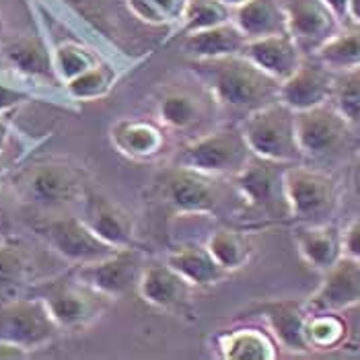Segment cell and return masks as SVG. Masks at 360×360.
<instances>
[{"mask_svg": "<svg viewBox=\"0 0 360 360\" xmlns=\"http://www.w3.org/2000/svg\"><path fill=\"white\" fill-rule=\"evenodd\" d=\"M195 83L214 99L219 110L237 113L241 120L253 111L280 101V84L243 54L190 60L188 64Z\"/></svg>", "mask_w": 360, "mask_h": 360, "instance_id": "6da1fadb", "label": "cell"}, {"mask_svg": "<svg viewBox=\"0 0 360 360\" xmlns=\"http://www.w3.org/2000/svg\"><path fill=\"white\" fill-rule=\"evenodd\" d=\"M8 186L17 202L48 217L83 206L89 194L86 171L64 159H48L23 167L11 177Z\"/></svg>", "mask_w": 360, "mask_h": 360, "instance_id": "7a4b0ae2", "label": "cell"}, {"mask_svg": "<svg viewBox=\"0 0 360 360\" xmlns=\"http://www.w3.org/2000/svg\"><path fill=\"white\" fill-rule=\"evenodd\" d=\"M253 157L250 144L243 136L239 124L235 126H219L206 130L192 140H188L181 150H177L173 163L208 177H229L233 179Z\"/></svg>", "mask_w": 360, "mask_h": 360, "instance_id": "3957f363", "label": "cell"}, {"mask_svg": "<svg viewBox=\"0 0 360 360\" xmlns=\"http://www.w3.org/2000/svg\"><path fill=\"white\" fill-rule=\"evenodd\" d=\"M150 195L177 217H212L221 204L217 177L177 163H171L153 177Z\"/></svg>", "mask_w": 360, "mask_h": 360, "instance_id": "277c9868", "label": "cell"}, {"mask_svg": "<svg viewBox=\"0 0 360 360\" xmlns=\"http://www.w3.org/2000/svg\"><path fill=\"white\" fill-rule=\"evenodd\" d=\"M239 128L255 157L286 165L303 161L297 136V111L282 101L245 115L239 122Z\"/></svg>", "mask_w": 360, "mask_h": 360, "instance_id": "5b68a950", "label": "cell"}, {"mask_svg": "<svg viewBox=\"0 0 360 360\" xmlns=\"http://www.w3.org/2000/svg\"><path fill=\"white\" fill-rule=\"evenodd\" d=\"M286 163L251 157L235 177L233 186L248 210L266 221H290V204L286 194Z\"/></svg>", "mask_w": 360, "mask_h": 360, "instance_id": "8992f818", "label": "cell"}, {"mask_svg": "<svg viewBox=\"0 0 360 360\" xmlns=\"http://www.w3.org/2000/svg\"><path fill=\"white\" fill-rule=\"evenodd\" d=\"M33 231L48 250L62 262L72 266L91 264L117 251L108 245L101 237H97L93 229L83 221V217L72 212L44 217L33 226Z\"/></svg>", "mask_w": 360, "mask_h": 360, "instance_id": "52a82bcc", "label": "cell"}, {"mask_svg": "<svg viewBox=\"0 0 360 360\" xmlns=\"http://www.w3.org/2000/svg\"><path fill=\"white\" fill-rule=\"evenodd\" d=\"M46 301L60 332H84L110 309L111 299L99 295L72 276L64 282H46L35 292Z\"/></svg>", "mask_w": 360, "mask_h": 360, "instance_id": "ba28073f", "label": "cell"}, {"mask_svg": "<svg viewBox=\"0 0 360 360\" xmlns=\"http://www.w3.org/2000/svg\"><path fill=\"white\" fill-rule=\"evenodd\" d=\"M290 219L297 222H328L340 208V186L330 173L295 163L286 171Z\"/></svg>", "mask_w": 360, "mask_h": 360, "instance_id": "9c48e42d", "label": "cell"}, {"mask_svg": "<svg viewBox=\"0 0 360 360\" xmlns=\"http://www.w3.org/2000/svg\"><path fill=\"white\" fill-rule=\"evenodd\" d=\"M46 301L37 295L15 297L0 305V340L21 346L31 354L50 346L60 335Z\"/></svg>", "mask_w": 360, "mask_h": 360, "instance_id": "30bf717a", "label": "cell"}, {"mask_svg": "<svg viewBox=\"0 0 360 360\" xmlns=\"http://www.w3.org/2000/svg\"><path fill=\"white\" fill-rule=\"evenodd\" d=\"M144 266H146V257L142 251L136 248H124L113 251L103 259L75 266L72 276L86 284L89 288L97 290L99 295L108 297L111 301H117L139 290Z\"/></svg>", "mask_w": 360, "mask_h": 360, "instance_id": "8fae6325", "label": "cell"}, {"mask_svg": "<svg viewBox=\"0 0 360 360\" xmlns=\"http://www.w3.org/2000/svg\"><path fill=\"white\" fill-rule=\"evenodd\" d=\"M352 124L330 103L307 111H297V136L303 159L323 161L344 150L350 140Z\"/></svg>", "mask_w": 360, "mask_h": 360, "instance_id": "7c38bea8", "label": "cell"}, {"mask_svg": "<svg viewBox=\"0 0 360 360\" xmlns=\"http://www.w3.org/2000/svg\"><path fill=\"white\" fill-rule=\"evenodd\" d=\"M140 299L146 305L194 321V286L167 262H146L139 282Z\"/></svg>", "mask_w": 360, "mask_h": 360, "instance_id": "4fadbf2b", "label": "cell"}, {"mask_svg": "<svg viewBox=\"0 0 360 360\" xmlns=\"http://www.w3.org/2000/svg\"><path fill=\"white\" fill-rule=\"evenodd\" d=\"M200 84V83H198ZM212 108L219 110L214 99L202 86L195 91L192 86L171 84L157 95L155 110L157 120L169 132L175 134H194L202 126H206L212 117Z\"/></svg>", "mask_w": 360, "mask_h": 360, "instance_id": "5bb4252c", "label": "cell"}, {"mask_svg": "<svg viewBox=\"0 0 360 360\" xmlns=\"http://www.w3.org/2000/svg\"><path fill=\"white\" fill-rule=\"evenodd\" d=\"M288 33L305 56H315L344 25L323 0H282Z\"/></svg>", "mask_w": 360, "mask_h": 360, "instance_id": "9a60e30c", "label": "cell"}, {"mask_svg": "<svg viewBox=\"0 0 360 360\" xmlns=\"http://www.w3.org/2000/svg\"><path fill=\"white\" fill-rule=\"evenodd\" d=\"M335 77L319 58L305 56L303 64L280 84V101L292 111H307L330 103L335 89Z\"/></svg>", "mask_w": 360, "mask_h": 360, "instance_id": "2e32d148", "label": "cell"}, {"mask_svg": "<svg viewBox=\"0 0 360 360\" xmlns=\"http://www.w3.org/2000/svg\"><path fill=\"white\" fill-rule=\"evenodd\" d=\"M251 313L262 319V323L270 330L280 344V350H288L292 354H307V319L311 309L301 299H272L262 301L251 307Z\"/></svg>", "mask_w": 360, "mask_h": 360, "instance_id": "e0dca14e", "label": "cell"}, {"mask_svg": "<svg viewBox=\"0 0 360 360\" xmlns=\"http://www.w3.org/2000/svg\"><path fill=\"white\" fill-rule=\"evenodd\" d=\"M167 130L159 120L120 117L111 124V146L126 159L136 163H150L165 155Z\"/></svg>", "mask_w": 360, "mask_h": 360, "instance_id": "ac0fdd59", "label": "cell"}, {"mask_svg": "<svg viewBox=\"0 0 360 360\" xmlns=\"http://www.w3.org/2000/svg\"><path fill=\"white\" fill-rule=\"evenodd\" d=\"M83 221L115 250L134 248L136 241V221L134 217L110 195L89 190L83 202Z\"/></svg>", "mask_w": 360, "mask_h": 360, "instance_id": "d6986e66", "label": "cell"}, {"mask_svg": "<svg viewBox=\"0 0 360 360\" xmlns=\"http://www.w3.org/2000/svg\"><path fill=\"white\" fill-rule=\"evenodd\" d=\"M0 56L8 70L17 77L35 83L60 84L54 70L52 48L41 35H13L2 37Z\"/></svg>", "mask_w": 360, "mask_h": 360, "instance_id": "ffe728a7", "label": "cell"}, {"mask_svg": "<svg viewBox=\"0 0 360 360\" xmlns=\"http://www.w3.org/2000/svg\"><path fill=\"white\" fill-rule=\"evenodd\" d=\"M214 356L222 360H276L280 344L264 323H239L224 328L210 340Z\"/></svg>", "mask_w": 360, "mask_h": 360, "instance_id": "44dd1931", "label": "cell"}, {"mask_svg": "<svg viewBox=\"0 0 360 360\" xmlns=\"http://www.w3.org/2000/svg\"><path fill=\"white\" fill-rule=\"evenodd\" d=\"M311 311H338L360 305V262L342 257L330 270L323 272L319 288L307 299Z\"/></svg>", "mask_w": 360, "mask_h": 360, "instance_id": "7402d4cb", "label": "cell"}, {"mask_svg": "<svg viewBox=\"0 0 360 360\" xmlns=\"http://www.w3.org/2000/svg\"><path fill=\"white\" fill-rule=\"evenodd\" d=\"M292 239L303 262L321 274L344 257L342 229L332 221L299 222Z\"/></svg>", "mask_w": 360, "mask_h": 360, "instance_id": "603a6c76", "label": "cell"}, {"mask_svg": "<svg viewBox=\"0 0 360 360\" xmlns=\"http://www.w3.org/2000/svg\"><path fill=\"white\" fill-rule=\"evenodd\" d=\"M243 56L266 75L276 79L278 83L286 81L305 60V54L301 52L290 33L250 39Z\"/></svg>", "mask_w": 360, "mask_h": 360, "instance_id": "cb8c5ba5", "label": "cell"}, {"mask_svg": "<svg viewBox=\"0 0 360 360\" xmlns=\"http://www.w3.org/2000/svg\"><path fill=\"white\" fill-rule=\"evenodd\" d=\"M165 262L186 278L194 288H212L231 276L206 248V243L204 245L190 243V245H181L177 250L169 251L165 255Z\"/></svg>", "mask_w": 360, "mask_h": 360, "instance_id": "d4e9b609", "label": "cell"}, {"mask_svg": "<svg viewBox=\"0 0 360 360\" xmlns=\"http://www.w3.org/2000/svg\"><path fill=\"white\" fill-rule=\"evenodd\" d=\"M245 46H248V37L237 27L235 21H226L217 27L190 33L181 41V50L190 60H212V58L243 54Z\"/></svg>", "mask_w": 360, "mask_h": 360, "instance_id": "484cf974", "label": "cell"}, {"mask_svg": "<svg viewBox=\"0 0 360 360\" xmlns=\"http://www.w3.org/2000/svg\"><path fill=\"white\" fill-rule=\"evenodd\" d=\"M35 251L23 239H0V295H17L35 276Z\"/></svg>", "mask_w": 360, "mask_h": 360, "instance_id": "4316f807", "label": "cell"}, {"mask_svg": "<svg viewBox=\"0 0 360 360\" xmlns=\"http://www.w3.org/2000/svg\"><path fill=\"white\" fill-rule=\"evenodd\" d=\"M233 21L250 39L288 33V21L282 0H248L235 8Z\"/></svg>", "mask_w": 360, "mask_h": 360, "instance_id": "83f0119b", "label": "cell"}, {"mask_svg": "<svg viewBox=\"0 0 360 360\" xmlns=\"http://www.w3.org/2000/svg\"><path fill=\"white\" fill-rule=\"evenodd\" d=\"M206 248L217 257V262L229 274H235L250 266L255 255V241L248 231L233 229V226H221L214 229L208 239Z\"/></svg>", "mask_w": 360, "mask_h": 360, "instance_id": "f1b7e54d", "label": "cell"}, {"mask_svg": "<svg viewBox=\"0 0 360 360\" xmlns=\"http://www.w3.org/2000/svg\"><path fill=\"white\" fill-rule=\"evenodd\" d=\"M305 335L311 352H332L346 344L350 328L338 311H311Z\"/></svg>", "mask_w": 360, "mask_h": 360, "instance_id": "f546056e", "label": "cell"}, {"mask_svg": "<svg viewBox=\"0 0 360 360\" xmlns=\"http://www.w3.org/2000/svg\"><path fill=\"white\" fill-rule=\"evenodd\" d=\"M315 58L330 66L333 72L360 68V23H344L332 39L319 48Z\"/></svg>", "mask_w": 360, "mask_h": 360, "instance_id": "4dcf8cb0", "label": "cell"}, {"mask_svg": "<svg viewBox=\"0 0 360 360\" xmlns=\"http://www.w3.org/2000/svg\"><path fill=\"white\" fill-rule=\"evenodd\" d=\"M52 56H54L56 77L62 86L81 77L86 70H91L99 62H103V58L93 48L84 46L81 41H62L52 48Z\"/></svg>", "mask_w": 360, "mask_h": 360, "instance_id": "1f68e13d", "label": "cell"}, {"mask_svg": "<svg viewBox=\"0 0 360 360\" xmlns=\"http://www.w3.org/2000/svg\"><path fill=\"white\" fill-rule=\"evenodd\" d=\"M235 8L224 4L222 0H188L179 23V35L186 37L202 29L217 27L226 21H233Z\"/></svg>", "mask_w": 360, "mask_h": 360, "instance_id": "d6a6232c", "label": "cell"}, {"mask_svg": "<svg viewBox=\"0 0 360 360\" xmlns=\"http://www.w3.org/2000/svg\"><path fill=\"white\" fill-rule=\"evenodd\" d=\"M117 77L120 75H117L115 66L103 60L97 66H93L91 70L83 72L81 77L64 84V91L72 101H97V99H103L113 89Z\"/></svg>", "mask_w": 360, "mask_h": 360, "instance_id": "836d02e7", "label": "cell"}, {"mask_svg": "<svg viewBox=\"0 0 360 360\" xmlns=\"http://www.w3.org/2000/svg\"><path fill=\"white\" fill-rule=\"evenodd\" d=\"M332 103L352 126L360 124V68L338 72Z\"/></svg>", "mask_w": 360, "mask_h": 360, "instance_id": "e575fe53", "label": "cell"}, {"mask_svg": "<svg viewBox=\"0 0 360 360\" xmlns=\"http://www.w3.org/2000/svg\"><path fill=\"white\" fill-rule=\"evenodd\" d=\"M33 97H35V91H31L27 86L0 81V113H11L17 108L25 105Z\"/></svg>", "mask_w": 360, "mask_h": 360, "instance_id": "d590c367", "label": "cell"}, {"mask_svg": "<svg viewBox=\"0 0 360 360\" xmlns=\"http://www.w3.org/2000/svg\"><path fill=\"white\" fill-rule=\"evenodd\" d=\"M342 239H344V255L360 262V219L348 222L346 229H342Z\"/></svg>", "mask_w": 360, "mask_h": 360, "instance_id": "8d00e7d4", "label": "cell"}, {"mask_svg": "<svg viewBox=\"0 0 360 360\" xmlns=\"http://www.w3.org/2000/svg\"><path fill=\"white\" fill-rule=\"evenodd\" d=\"M148 2L165 17L167 23H177L188 4V0H148Z\"/></svg>", "mask_w": 360, "mask_h": 360, "instance_id": "74e56055", "label": "cell"}, {"mask_svg": "<svg viewBox=\"0 0 360 360\" xmlns=\"http://www.w3.org/2000/svg\"><path fill=\"white\" fill-rule=\"evenodd\" d=\"M15 142L17 140L13 136V122L8 113H0V163L8 157Z\"/></svg>", "mask_w": 360, "mask_h": 360, "instance_id": "f35d334b", "label": "cell"}, {"mask_svg": "<svg viewBox=\"0 0 360 360\" xmlns=\"http://www.w3.org/2000/svg\"><path fill=\"white\" fill-rule=\"evenodd\" d=\"M31 352L21 348V346H15L11 342H2L0 340V360H21V359H29Z\"/></svg>", "mask_w": 360, "mask_h": 360, "instance_id": "ab89813d", "label": "cell"}, {"mask_svg": "<svg viewBox=\"0 0 360 360\" xmlns=\"http://www.w3.org/2000/svg\"><path fill=\"white\" fill-rule=\"evenodd\" d=\"M333 15L342 21V23H348L350 21V0H323Z\"/></svg>", "mask_w": 360, "mask_h": 360, "instance_id": "60d3db41", "label": "cell"}, {"mask_svg": "<svg viewBox=\"0 0 360 360\" xmlns=\"http://www.w3.org/2000/svg\"><path fill=\"white\" fill-rule=\"evenodd\" d=\"M352 188H354L356 195H360V159L352 167Z\"/></svg>", "mask_w": 360, "mask_h": 360, "instance_id": "b9f144b4", "label": "cell"}, {"mask_svg": "<svg viewBox=\"0 0 360 360\" xmlns=\"http://www.w3.org/2000/svg\"><path fill=\"white\" fill-rule=\"evenodd\" d=\"M350 21L360 23V0H350Z\"/></svg>", "mask_w": 360, "mask_h": 360, "instance_id": "7bdbcfd3", "label": "cell"}, {"mask_svg": "<svg viewBox=\"0 0 360 360\" xmlns=\"http://www.w3.org/2000/svg\"><path fill=\"white\" fill-rule=\"evenodd\" d=\"M224 4H229L231 8H237V6H241V4H245L248 0H222Z\"/></svg>", "mask_w": 360, "mask_h": 360, "instance_id": "ee69618b", "label": "cell"}, {"mask_svg": "<svg viewBox=\"0 0 360 360\" xmlns=\"http://www.w3.org/2000/svg\"><path fill=\"white\" fill-rule=\"evenodd\" d=\"M0 41H2V23H0Z\"/></svg>", "mask_w": 360, "mask_h": 360, "instance_id": "f6af8a7d", "label": "cell"}]
</instances>
